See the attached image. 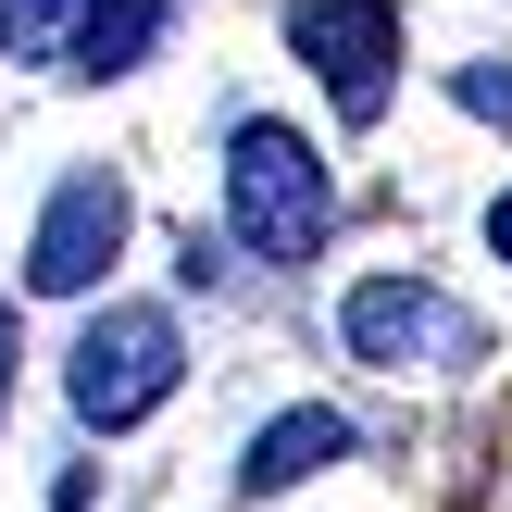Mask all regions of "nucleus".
<instances>
[{
  "label": "nucleus",
  "instance_id": "8",
  "mask_svg": "<svg viewBox=\"0 0 512 512\" xmlns=\"http://www.w3.org/2000/svg\"><path fill=\"white\" fill-rule=\"evenodd\" d=\"M150 38H163V0H100V25H88V50H75V75H125Z\"/></svg>",
  "mask_w": 512,
  "mask_h": 512
},
{
  "label": "nucleus",
  "instance_id": "4",
  "mask_svg": "<svg viewBox=\"0 0 512 512\" xmlns=\"http://www.w3.org/2000/svg\"><path fill=\"white\" fill-rule=\"evenodd\" d=\"M125 250V175H100V163H75L63 188H50V213H38V238H25V288L38 300H88L100 288V263Z\"/></svg>",
  "mask_w": 512,
  "mask_h": 512
},
{
  "label": "nucleus",
  "instance_id": "2",
  "mask_svg": "<svg viewBox=\"0 0 512 512\" xmlns=\"http://www.w3.org/2000/svg\"><path fill=\"white\" fill-rule=\"evenodd\" d=\"M175 375H188V338H175V313H150V300H113V313H88V338L63 350V400L100 425V438H125L138 413H163Z\"/></svg>",
  "mask_w": 512,
  "mask_h": 512
},
{
  "label": "nucleus",
  "instance_id": "1",
  "mask_svg": "<svg viewBox=\"0 0 512 512\" xmlns=\"http://www.w3.org/2000/svg\"><path fill=\"white\" fill-rule=\"evenodd\" d=\"M225 225H238V250H263V263H313L325 225H338L325 150L300 138V125H238V138H225Z\"/></svg>",
  "mask_w": 512,
  "mask_h": 512
},
{
  "label": "nucleus",
  "instance_id": "9",
  "mask_svg": "<svg viewBox=\"0 0 512 512\" xmlns=\"http://www.w3.org/2000/svg\"><path fill=\"white\" fill-rule=\"evenodd\" d=\"M450 88H463V113H488V125H512V75H500V63H463V75H450Z\"/></svg>",
  "mask_w": 512,
  "mask_h": 512
},
{
  "label": "nucleus",
  "instance_id": "10",
  "mask_svg": "<svg viewBox=\"0 0 512 512\" xmlns=\"http://www.w3.org/2000/svg\"><path fill=\"white\" fill-rule=\"evenodd\" d=\"M488 250H500V263H512V188L488 200Z\"/></svg>",
  "mask_w": 512,
  "mask_h": 512
},
{
  "label": "nucleus",
  "instance_id": "3",
  "mask_svg": "<svg viewBox=\"0 0 512 512\" xmlns=\"http://www.w3.org/2000/svg\"><path fill=\"white\" fill-rule=\"evenodd\" d=\"M288 38H300V63L325 75V100L350 125L388 113V88H400V0H288Z\"/></svg>",
  "mask_w": 512,
  "mask_h": 512
},
{
  "label": "nucleus",
  "instance_id": "5",
  "mask_svg": "<svg viewBox=\"0 0 512 512\" xmlns=\"http://www.w3.org/2000/svg\"><path fill=\"white\" fill-rule=\"evenodd\" d=\"M338 338L363 350V363L400 375V363H463V350H475V313L438 300L425 275H363V288L338 300Z\"/></svg>",
  "mask_w": 512,
  "mask_h": 512
},
{
  "label": "nucleus",
  "instance_id": "6",
  "mask_svg": "<svg viewBox=\"0 0 512 512\" xmlns=\"http://www.w3.org/2000/svg\"><path fill=\"white\" fill-rule=\"evenodd\" d=\"M338 450H350V413L300 400V413H275L263 438H250V463H238V500H275V488H300V475H325Z\"/></svg>",
  "mask_w": 512,
  "mask_h": 512
},
{
  "label": "nucleus",
  "instance_id": "7",
  "mask_svg": "<svg viewBox=\"0 0 512 512\" xmlns=\"http://www.w3.org/2000/svg\"><path fill=\"white\" fill-rule=\"evenodd\" d=\"M100 25V0H0V38L25 50V63H75Z\"/></svg>",
  "mask_w": 512,
  "mask_h": 512
},
{
  "label": "nucleus",
  "instance_id": "11",
  "mask_svg": "<svg viewBox=\"0 0 512 512\" xmlns=\"http://www.w3.org/2000/svg\"><path fill=\"white\" fill-rule=\"evenodd\" d=\"M0 413H13V300H0Z\"/></svg>",
  "mask_w": 512,
  "mask_h": 512
}]
</instances>
